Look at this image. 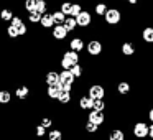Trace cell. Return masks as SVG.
Instances as JSON below:
<instances>
[{
	"instance_id": "cell-28",
	"label": "cell",
	"mask_w": 153,
	"mask_h": 140,
	"mask_svg": "<svg viewBox=\"0 0 153 140\" xmlns=\"http://www.w3.org/2000/svg\"><path fill=\"white\" fill-rule=\"evenodd\" d=\"M96 13L100 15V17H104V15L107 13V5L105 4H97L96 5Z\"/></svg>"
},
{
	"instance_id": "cell-3",
	"label": "cell",
	"mask_w": 153,
	"mask_h": 140,
	"mask_svg": "<svg viewBox=\"0 0 153 140\" xmlns=\"http://www.w3.org/2000/svg\"><path fill=\"white\" fill-rule=\"evenodd\" d=\"M133 135L137 139H145L150 135V125H146L145 122H137L133 125Z\"/></svg>"
},
{
	"instance_id": "cell-10",
	"label": "cell",
	"mask_w": 153,
	"mask_h": 140,
	"mask_svg": "<svg viewBox=\"0 0 153 140\" xmlns=\"http://www.w3.org/2000/svg\"><path fill=\"white\" fill-rule=\"evenodd\" d=\"M76 20H77V25H79V27L86 28V27H89V25H91L92 18H91V13H89V12H81V13L76 17Z\"/></svg>"
},
{
	"instance_id": "cell-8",
	"label": "cell",
	"mask_w": 153,
	"mask_h": 140,
	"mask_svg": "<svg viewBox=\"0 0 153 140\" xmlns=\"http://www.w3.org/2000/svg\"><path fill=\"white\" fill-rule=\"evenodd\" d=\"M68 28L64 27L63 23L61 25H54V28H53V38L54 40H64V38L68 36Z\"/></svg>"
},
{
	"instance_id": "cell-16",
	"label": "cell",
	"mask_w": 153,
	"mask_h": 140,
	"mask_svg": "<svg viewBox=\"0 0 153 140\" xmlns=\"http://www.w3.org/2000/svg\"><path fill=\"white\" fill-rule=\"evenodd\" d=\"M142 38L146 43H153V27H146L142 31Z\"/></svg>"
},
{
	"instance_id": "cell-9",
	"label": "cell",
	"mask_w": 153,
	"mask_h": 140,
	"mask_svg": "<svg viewBox=\"0 0 153 140\" xmlns=\"http://www.w3.org/2000/svg\"><path fill=\"white\" fill-rule=\"evenodd\" d=\"M48 97L50 99H58L59 97V94L63 92V86H61V83L58 84H51V86H48Z\"/></svg>"
},
{
	"instance_id": "cell-41",
	"label": "cell",
	"mask_w": 153,
	"mask_h": 140,
	"mask_svg": "<svg viewBox=\"0 0 153 140\" xmlns=\"http://www.w3.org/2000/svg\"><path fill=\"white\" fill-rule=\"evenodd\" d=\"M150 137H152V139H153V124H152V125H150Z\"/></svg>"
},
{
	"instance_id": "cell-39",
	"label": "cell",
	"mask_w": 153,
	"mask_h": 140,
	"mask_svg": "<svg viewBox=\"0 0 153 140\" xmlns=\"http://www.w3.org/2000/svg\"><path fill=\"white\" fill-rule=\"evenodd\" d=\"M148 119L153 122V109H150V112H148Z\"/></svg>"
},
{
	"instance_id": "cell-37",
	"label": "cell",
	"mask_w": 153,
	"mask_h": 140,
	"mask_svg": "<svg viewBox=\"0 0 153 140\" xmlns=\"http://www.w3.org/2000/svg\"><path fill=\"white\" fill-rule=\"evenodd\" d=\"M45 132H46V127H45L43 124H40V125L36 127V135H38V137H43Z\"/></svg>"
},
{
	"instance_id": "cell-2",
	"label": "cell",
	"mask_w": 153,
	"mask_h": 140,
	"mask_svg": "<svg viewBox=\"0 0 153 140\" xmlns=\"http://www.w3.org/2000/svg\"><path fill=\"white\" fill-rule=\"evenodd\" d=\"M74 74H73V71L71 69H64L63 68V71L59 73V83H61V86H63V89H68V91H71V87H73V83H74Z\"/></svg>"
},
{
	"instance_id": "cell-30",
	"label": "cell",
	"mask_w": 153,
	"mask_h": 140,
	"mask_svg": "<svg viewBox=\"0 0 153 140\" xmlns=\"http://www.w3.org/2000/svg\"><path fill=\"white\" fill-rule=\"evenodd\" d=\"M36 12H40V13L46 12V2L45 0H36Z\"/></svg>"
},
{
	"instance_id": "cell-13",
	"label": "cell",
	"mask_w": 153,
	"mask_h": 140,
	"mask_svg": "<svg viewBox=\"0 0 153 140\" xmlns=\"http://www.w3.org/2000/svg\"><path fill=\"white\" fill-rule=\"evenodd\" d=\"M12 25H15V27H17L18 35H25V33H27V25L22 22L20 17H13V18H12Z\"/></svg>"
},
{
	"instance_id": "cell-17",
	"label": "cell",
	"mask_w": 153,
	"mask_h": 140,
	"mask_svg": "<svg viewBox=\"0 0 153 140\" xmlns=\"http://www.w3.org/2000/svg\"><path fill=\"white\" fill-rule=\"evenodd\" d=\"M63 25L68 28V31H73L74 28L77 27V20H76V17H73V15H69V17H66V22H64Z\"/></svg>"
},
{
	"instance_id": "cell-38",
	"label": "cell",
	"mask_w": 153,
	"mask_h": 140,
	"mask_svg": "<svg viewBox=\"0 0 153 140\" xmlns=\"http://www.w3.org/2000/svg\"><path fill=\"white\" fill-rule=\"evenodd\" d=\"M41 124H43L45 127H51V125H53V120H51V119H48V117H45V119L41 120Z\"/></svg>"
},
{
	"instance_id": "cell-24",
	"label": "cell",
	"mask_w": 153,
	"mask_h": 140,
	"mask_svg": "<svg viewBox=\"0 0 153 140\" xmlns=\"http://www.w3.org/2000/svg\"><path fill=\"white\" fill-rule=\"evenodd\" d=\"M0 18L4 22H12V18H13V13H12L8 8H4V10L0 12Z\"/></svg>"
},
{
	"instance_id": "cell-27",
	"label": "cell",
	"mask_w": 153,
	"mask_h": 140,
	"mask_svg": "<svg viewBox=\"0 0 153 140\" xmlns=\"http://www.w3.org/2000/svg\"><path fill=\"white\" fill-rule=\"evenodd\" d=\"M10 92L8 91H0V104H8L10 102Z\"/></svg>"
},
{
	"instance_id": "cell-22",
	"label": "cell",
	"mask_w": 153,
	"mask_h": 140,
	"mask_svg": "<svg viewBox=\"0 0 153 140\" xmlns=\"http://www.w3.org/2000/svg\"><path fill=\"white\" fill-rule=\"evenodd\" d=\"M58 101H59L61 104H68L71 101V91L68 89H63V92L59 94V97H58Z\"/></svg>"
},
{
	"instance_id": "cell-29",
	"label": "cell",
	"mask_w": 153,
	"mask_h": 140,
	"mask_svg": "<svg viewBox=\"0 0 153 140\" xmlns=\"http://www.w3.org/2000/svg\"><path fill=\"white\" fill-rule=\"evenodd\" d=\"M92 109H97V110H104L105 109V102L102 99H94V106Z\"/></svg>"
},
{
	"instance_id": "cell-11",
	"label": "cell",
	"mask_w": 153,
	"mask_h": 140,
	"mask_svg": "<svg viewBox=\"0 0 153 140\" xmlns=\"http://www.w3.org/2000/svg\"><path fill=\"white\" fill-rule=\"evenodd\" d=\"M92 106H94V99L87 94V96H82L79 99V107L82 110H89V109H92Z\"/></svg>"
},
{
	"instance_id": "cell-6",
	"label": "cell",
	"mask_w": 153,
	"mask_h": 140,
	"mask_svg": "<svg viewBox=\"0 0 153 140\" xmlns=\"http://www.w3.org/2000/svg\"><path fill=\"white\" fill-rule=\"evenodd\" d=\"M87 94H89L92 99H104V97H105V89H104L102 86H99V84H94V86L89 87Z\"/></svg>"
},
{
	"instance_id": "cell-20",
	"label": "cell",
	"mask_w": 153,
	"mask_h": 140,
	"mask_svg": "<svg viewBox=\"0 0 153 140\" xmlns=\"http://www.w3.org/2000/svg\"><path fill=\"white\" fill-rule=\"evenodd\" d=\"M28 94H30V89H28L27 86H20L17 89V92H15V96H17L18 99H27Z\"/></svg>"
},
{
	"instance_id": "cell-1",
	"label": "cell",
	"mask_w": 153,
	"mask_h": 140,
	"mask_svg": "<svg viewBox=\"0 0 153 140\" xmlns=\"http://www.w3.org/2000/svg\"><path fill=\"white\" fill-rule=\"evenodd\" d=\"M79 51H74V50H69L66 51V53L63 54V61H61V66L64 68V69H71V68L74 66V64L79 63Z\"/></svg>"
},
{
	"instance_id": "cell-19",
	"label": "cell",
	"mask_w": 153,
	"mask_h": 140,
	"mask_svg": "<svg viewBox=\"0 0 153 140\" xmlns=\"http://www.w3.org/2000/svg\"><path fill=\"white\" fill-rule=\"evenodd\" d=\"M122 53L125 54V56H132V54L135 53V46H133L132 43H128V41H125V43L122 45Z\"/></svg>"
},
{
	"instance_id": "cell-12",
	"label": "cell",
	"mask_w": 153,
	"mask_h": 140,
	"mask_svg": "<svg viewBox=\"0 0 153 140\" xmlns=\"http://www.w3.org/2000/svg\"><path fill=\"white\" fill-rule=\"evenodd\" d=\"M40 25H41L43 28H51L53 25H56V23H54V17H53V13H43Z\"/></svg>"
},
{
	"instance_id": "cell-15",
	"label": "cell",
	"mask_w": 153,
	"mask_h": 140,
	"mask_svg": "<svg viewBox=\"0 0 153 140\" xmlns=\"http://www.w3.org/2000/svg\"><path fill=\"white\" fill-rule=\"evenodd\" d=\"M58 83H59V73H56V71H50V73L46 74V84L51 86V84H58Z\"/></svg>"
},
{
	"instance_id": "cell-23",
	"label": "cell",
	"mask_w": 153,
	"mask_h": 140,
	"mask_svg": "<svg viewBox=\"0 0 153 140\" xmlns=\"http://www.w3.org/2000/svg\"><path fill=\"white\" fill-rule=\"evenodd\" d=\"M110 140H125V133L122 132V130L115 129L110 132Z\"/></svg>"
},
{
	"instance_id": "cell-26",
	"label": "cell",
	"mask_w": 153,
	"mask_h": 140,
	"mask_svg": "<svg viewBox=\"0 0 153 140\" xmlns=\"http://www.w3.org/2000/svg\"><path fill=\"white\" fill-rule=\"evenodd\" d=\"M25 10H27L28 13L36 10V0H25Z\"/></svg>"
},
{
	"instance_id": "cell-36",
	"label": "cell",
	"mask_w": 153,
	"mask_h": 140,
	"mask_svg": "<svg viewBox=\"0 0 153 140\" xmlns=\"http://www.w3.org/2000/svg\"><path fill=\"white\" fill-rule=\"evenodd\" d=\"M97 124H94V122H91V120H87V124H86V130L87 132H97Z\"/></svg>"
},
{
	"instance_id": "cell-32",
	"label": "cell",
	"mask_w": 153,
	"mask_h": 140,
	"mask_svg": "<svg viewBox=\"0 0 153 140\" xmlns=\"http://www.w3.org/2000/svg\"><path fill=\"white\" fill-rule=\"evenodd\" d=\"M7 33H8V36H12V38L20 36V35H18V30H17V27H15V25H10V27L7 28Z\"/></svg>"
},
{
	"instance_id": "cell-18",
	"label": "cell",
	"mask_w": 153,
	"mask_h": 140,
	"mask_svg": "<svg viewBox=\"0 0 153 140\" xmlns=\"http://www.w3.org/2000/svg\"><path fill=\"white\" fill-rule=\"evenodd\" d=\"M53 17H54V23L56 25H61L66 22V13L63 10H58V12H53Z\"/></svg>"
},
{
	"instance_id": "cell-4",
	"label": "cell",
	"mask_w": 153,
	"mask_h": 140,
	"mask_svg": "<svg viewBox=\"0 0 153 140\" xmlns=\"http://www.w3.org/2000/svg\"><path fill=\"white\" fill-rule=\"evenodd\" d=\"M104 17H105V22L109 25H117L122 20V13H120V10H117V8H109Z\"/></svg>"
},
{
	"instance_id": "cell-5",
	"label": "cell",
	"mask_w": 153,
	"mask_h": 140,
	"mask_svg": "<svg viewBox=\"0 0 153 140\" xmlns=\"http://www.w3.org/2000/svg\"><path fill=\"white\" fill-rule=\"evenodd\" d=\"M87 120H91V122L97 124V125H102V124L105 122V115L102 114V110L92 109V110H91V114L87 115Z\"/></svg>"
},
{
	"instance_id": "cell-25",
	"label": "cell",
	"mask_w": 153,
	"mask_h": 140,
	"mask_svg": "<svg viewBox=\"0 0 153 140\" xmlns=\"http://www.w3.org/2000/svg\"><path fill=\"white\" fill-rule=\"evenodd\" d=\"M41 17H43V13H40V12H36V10L30 12V22L31 23H40Z\"/></svg>"
},
{
	"instance_id": "cell-34",
	"label": "cell",
	"mask_w": 153,
	"mask_h": 140,
	"mask_svg": "<svg viewBox=\"0 0 153 140\" xmlns=\"http://www.w3.org/2000/svg\"><path fill=\"white\" fill-rule=\"evenodd\" d=\"M81 8H82V7H81L79 4H73V8H71V15H73V17H77V15L82 12Z\"/></svg>"
},
{
	"instance_id": "cell-35",
	"label": "cell",
	"mask_w": 153,
	"mask_h": 140,
	"mask_svg": "<svg viewBox=\"0 0 153 140\" xmlns=\"http://www.w3.org/2000/svg\"><path fill=\"white\" fill-rule=\"evenodd\" d=\"M61 137H63V133L59 130H51L50 132V140H61Z\"/></svg>"
},
{
	"instance_id": "cell-33",
	"label": "cell",
	"mask_w": 153,
	"mask_h": 140,
	"mask_svg": "<svg viewBox=\"0 0 153 140\" xmlns=\"http://www.w3.org/2000/svg\"><path fill=\"white\" fill-rule=\"evenodd\" d=\"M71 8H73V4H69V2H63L61 4V10L66 15H71Z\"/></svg>"
},
{
	"instance_id": "cell-21",
	"label": "cell",
	"mask_w": 153,
	"mask_h": 140,
	"mask_svg": "<svg viewBox=\"0 0 153 140\" xmlns=\"http://www.w3.org/2000/svg\"><path fill=\"white\" fill-rule=\"evenodd\" d=\"M117 92L119 94H128L130 92V84L127 81H122V83L117 84Z\"/></svg>"
},
{
	"instance_id": "cell-40",
	"label": "cell",
	"mask_w": 153,
	"mask_h": 140,
	"mask_svg": "<svg viewBox=\"0 0 153 140\" xmlns=\"http://www.w3.org/2000/svg\"><path fill=\"white\" fill-rule=\"evenodd\" d=\"M127 2H128V4H132V5H135V4H138L140 0H127Z\"/></svg>"
},
{
	"instance_id": "cell-14",
	"label": "cell",
	"mask_w": 153,
	"mask_h": 140,
	"mask_svg": "<svg viewBox=\"0 0 153 140\" xmlns=\"http://www.w3.org/2000/svg\"><path fill=\"white\" fill-rule=\"evenodd\" d=\"M69 48L71 50H74V51H82L84 50V41L81 40V38H73V40L69 41Z\"/></svg>"
},
{
	"instance_id": "cell-31",
	"label": "cell",
	"mask_w": 153,
	"mask_h": 140,
	"mask_svg": "<svg viewBox=\"0 0 153 140\" xmlns=\"http://www.w3.org/2000/svg\"><path fill=\"white\" fill-rule=\"evenodd\" d=\"M71 71H73V74H74L76 77H81V76H82V66H79V63L74 64V66L71 68Z\"/></svg>"
},
{
	"instance_id": "cell-7",
	"label": "cell",
	"mask_w": 153,
	"mask_h": 140,
	"mask_svg": "<svg viewBox=\"0 0 153 140\" xmlns=\"http://www.w3.org/2000/svg\"><path fill=\"white\" fill-rule=\"evenodd\" d=\"M86 48H87V53H89L91 56H97V54L102 53V43L97 41V40H91Z\"/></svg>"
}]
</instances>
